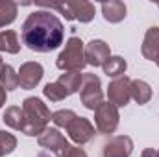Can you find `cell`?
<instances>
[{
    "label": "cell",
    "mask_w": 159,
    "mask_h": 157,
    "mask_svg": "<svg viewBox=\"0 0 159 157\" xmlns=\"http://www.w3.org/2000/svg\"><path fill=\"white\" fill-rule=\"evenodd\" d=\"M22 43L32 52H52L65 39L63 22L48 9H39L28 15L22 24Z\"/></svg>",
    "instance_id": "obj_1"
},
{
    "label": "cell",
    "mask_w": 159,
    "mask_h": 157,
    "mask_svg": "<svg viewBox=\"0 0 159 157\" xmlns=\"http://www.w3.org/2000/svg\"><path fill=\"white\" fill-rule=\"evenodd\" d=\"M22 113H24L22 133L28 135V137H39L41 133L48 128V122L52 120L50 109L43 104V100L35 98V96L24 100Z\"/></svg>",
    "instance_id": "obj_2"
},
{
    "label": "cell",
    "mask_w": 159,
    "mask_h": 157,
    "mask_svg": "<svg viewBox=\"0 0 159 157\" xmlns=\"http://www.w3.org/2000/svg\"><path fill=\"white\" fill-rule=\"evenodd\" d=\"M87 65L85 61V44L81 43L80 37H70L67 41L65 48L57 56L56 67L65 72H80Z\"/></svg>",
    "instance_id": "obj_3"
},
{
    "label": "cell",
    "mask_w": 159,
    "mask_h": 157,
    "mask_svg": "<svg viewBox=\"0 0 159 157\" xmlns=\"http://www.w3.org/2000/svg\"><path fill=\"white\" fill-rule=\"evenodd\" d=\"M80 98H81V104L91 111H96V107L104 102L102 83L96 74H83L81 87H80Z\"/></svg>",
    "instance_id": "obj_4"
},
{
    "label": "cell",
    "mask_w": 159,
    "mask_h": 157,
    "mask_svg": "<svg viewBox=\"0 0 159 157\" xmlns=\"http://www.w3.org/2000/svg\"><path fill=\"white\" fill-rule=\"evenodd\" d=\"M119 107L109 104V102H102L94 111V124H96V129L100 133H106V135L113 133L119 126Z\"/></svg>",
    "instance_id": "obj_5"
},
{
    "label": "cell",
    "mask_w": 159,
    "mask_h": 157,
    "mask_svg": "<svg viewBox=\"0 0 159 157\" xmlns=\"http://www.w3.org/2000/svg\"><path fill=\"white\" fill-rule=\"evenodd\" d=\"M37 142H39V146L50 150V152H54L57 157H65L67 152L70 150V146H72V144H69V141L56 128H46L39 137H37Z\"/></svg>",
    "instance_id": "obj_6"
},
{
    "label": "cell",
    "mask_w": 159,
    "mask_h": 157,
    "mask_svg": "<svg viewBox=\"0 0 159 157\" xmlns=\"http://www.w3.org/2000/svg\"><path fill=\"white\" fill-rule=\"evenodd\" d=\"M129 85H131V79L128 76H120L115 78L109 87H107V98H109V104L117 105V107H124L128 105L129 98H131V92H129Z\"/></svg>",
    "instance_id": "obj_7"
},
{
    "label": "cell",
    "mask_w": 159,
    "mask_h": 157,
    "mask_svg": "<svg viewBox=\"0 0 159 157\" xmlns=\"http://www.w3.org/2000/svg\"><path fill=\"white\" fill-rule=\"evenodd\" d=\"M67 133H69L72 142H76L78 146H81V144H87L94 137V126L89 122V118L76 117L70 122V126L67 128Z\"/></svg>",
    "instance_id": "obj_8"
},
{
    "label": "cell",
    "mask_w": 159,
    "mask_h": 157,
    "mask_svg": "<svg viewBox=\"0 0 159 157\" xmlns=\"http://www.w3.org/2000/svg\"><path fill=\"white\" fill-rule=\"evenodd\" d=\"M43 74H44L43 65L37 63V61H28V63L20 65V69H19V87L26 89V91L35 89L39 85V81L43 79Z\"/></svg>",
    "instance_id": "obj_9"
},
{
    "label": "cell",
    "mask_w": 159,
    "mask_h": 157,
    "mask_svg": "<svg viewBox=\"0 0 159 157\" xmlns=\"http://www.w3.org/2000/svg\"><path fill=\"white\" fill-rule=\"evenodd\" d=\"M109 57H111L109 44L102 39H93L85 46V61L91 67H102Z\"/></svg>",
    "instance_id": "obj_10"
},
{
    "label": "cell",
    "mask_w": 159,
    "mask_h": 157,
    "mask_svg": "<svg viewBox=\"0 0 159 157\" xmlns=\"http://www.w3.org/2000/svg\"><path fill=\"white\" fill-rule=\"evenodd\" d=\"M133 152V141L128 135L113 137L104 146V157H129Z\"/></svg>",
    "instance_id": "obj_11"
},
{
    "label": "cell",
    "mask_w": 159,
    "mask_h": 157,
    "mask_svg": "<svg viewBox=\"0 0 159 157\" xmlns=\"http://www.w3.org/2000/svg\"><path fill=\"white\" fill-rule=\"evenodd\" d=\"M141 52L146 59L150 61H157L159 59V28H148L146 30V35L143 39V46H141Z\"/></svg>",
    "instance_id": "obj_12"
},
{
    "label": "cell",
    "mask_w": 159,
    "mask_h": 157,
    "mask_svg": "<svg viewBox=\"0 0 159 157\" xmlns=\"http://www.w3.org/2000/svg\"><path fill=\"white\" fill-rule=\"evenodd\" d=\"M69 9L74 17V20L80 22H91L94 19V4L87 2V0H78V2H67Z\"/></svg>",
    "instance_id": "obj_13"
},
{
    "label": "cell",
    "mask_w": 159,
    "mask_h": 157,
    "mask_svg": "<svg viewBox=\"0 0 159 157\" xmlns=\"http://www.w3.org/2000/svg\"><path fill=\"white\" fill-rule=\"evenodd\" d=\"M102 13H104V19L111 24H117L120 20H124L126 17V4L120 2V0H109V2H104L102 4Z\"/></svg>",
    "instance_id": "obj_14"
},
{
    "label": "cell",
    "mask_w": 159,
    "mask_h": 157,
    "mask_svg": "<svg viewBox=\"0 0 159 157\" xmlns=\"http://www.w3.org/2000/svg\"><path fill=\"white\" fill-rule=\"evenodd\" d=\"M129 92H131V98H133L139 105L148 104L150 98H152V87H150L146 81H143V79H131Z\"/></svg>",
    "instance_id": "obj_15"
},
{
    "label": "cell",
    "mask_w": 159,
    "mask_h": 157,
    "mask_svg": "<svg viewBox=\"0 0 159 157\" xmlns=\"http://www.w3.org/2000/svg\"><path fill=\"white\" fill-rule=\"evenodd\" d=\"M102 69H104V74H107V76H111V78H120V76H124V72H126V69H128V63H126V59L120 57V56H111V57L102 65Z\"/></svg>",
    "instance_id": "obj_16"
},
{
    "label": "cell",
    "mask_w": 159,
    "mask_h": 157,
    "mask_svg": "<svg viewBox=\"0 0 159 157\" xmlns=\"http://www.w3.org/2000/svg\"><path fill=\"white\" fill-rule=\"evenodd\" d=\"M4 124L9 126L11 129H17V131H22V126H24V113H22V107H17V105H11L6 109L4 113Z\"/></svg>",
    "instance_id": "obj_17"
},
{
    "label": "cell",
    "mask_w": 159,
    "mask_h": 157,
    "mask_svg": "<svg viewBox=\"0 0 159 157\" xmlns=\"http://www.w3.org/2000/svg\"><path fill=\"white\" fill-rule=\"evenodd\" d=\"M19 50H20V43H19V35L15 30L0 32V52L17 54Z\"/></svg>",
    "instance_id": "obj_18"
},
{
    "label": "cell",
    "mask_w": 159,
    "mask_h": 157,
    "mask_svg": "<svg viewBox=\"0 0 159 157\" xmlns=\"http://www.w3.org/2000/svg\"><path fill=\"white\" fill-rule=\"evenodd\" d=\"M81 78H83V74H80V72H65V74L59 76L57 83H61L63 89H65V91L69 92V96H70V94H74V92L80 91V87H81Z\"/></svg>",
    "instance_id": "obj_19"
},
{
    "label": "cell",
    "mask_w": 159,
    "mask_h": 157,
    "mask_svg": "<svg viewBox=\"0 0 159 157\" xmlns=\"http://www.w3.org/2000/svg\"><path fill=\"white\" fill-rule=\"evenodd\" d=\"M0 85L6 91H15L19 89V72H15V69L11 65H4L0 70Z\"/></svg>",
    "instance_id": "obj_20"
},
{
    "label": "cell",
    "mask_w": 159,
    "mask_h": 157,
    "mask_svg": "<svg viewBox=\"0 0 159 157\" xmlns=\"http://www.w3.org/2000/svg\"><path fill=\"white\" fill-rule=\"evenodd\" d=\"M17 19V4L13 0H0V28L9 26Z\"/></svg>",
    "instance_id": "obj_21"
},
{
    "label": "cell",
    "mask_w": 159,
    "mask_h": 157,
    "mask_svg": "<svg viewBox=\"0 0 159 157\" xmlns=\"http://www.w3.org/2000/svg\"><path fill=\"white\" fill-rule=\"evenodd\" d=\"M43 94H44L50 102H61V100H65V98L69 96V92H67V91L63 89V85L57 83V81L46 83L44 89H43Z\"/></svg>",
    "instance_id": "obj_22"
},
{
    "label": "cell",
    "mask_w": 159,
    "mask_h": 157,
    "mask_svg": "<svg viewBox=\"0 0 159 157\" xmlns=\"http://www.w3.org/2000/svg\"><path fill=\"white\" fill-rule=\"evenodd\" d=\"M78 117L74 111H70V109H59V111H56L54 115H52V122L57 126V128H69L70 126V122L74 120V118Z\"/></svg>",
    "instance_id": "obj_23"
},
{
    "label": "cell",
    "mask_w": 159,
    "mask_h": 157,
    "mask_svg": "<svg viewBox=\"0 0 159 157\" xmlns=\"http://www.w3.org/2000/svg\"><path fill=\"white\" fill-rule=\"evenodd\" d=\"M15 148H17V139H15V135H11V133H7V131H0V157L9 155Z\"/></svg>",
    "instance_id": "obj_24"
},
{
    "label": "cell",
    "mask_w": 159,
    "mask_h": 157,
    "mask_svg": "<svg viewBox=\"0 0 159 157\" xmlns=\"http://www.w3.org/2000/svg\"><path fill=\"white\" fill-rule=\"evenodd\" d=\"M65 157H87V154H85L80 146H70V150L67 152Z\"/></svg>",
    "instance_id": "obj_25"
},
{
    "label": "cell",
    "mask_w": 159,
    "mask_h": 157,
    "mask_svg": "<svg viewBox=\"0 0 159 157\" xmlns=\"http://www.w3.org/2000/svg\"><path fill=\"white\" fill-rule=\"evenodd\" d=\"M141 157H159V150H154V148H146V150H143Z\"/></svg>",
    "instance_id": "obj_26"
},
{
    "label": "cell",
    "mask_w": 159,
    "mask_h": 157,
    "mask_svg": "<svg viewBox=\"0 0 159 157\" xmlns=\"http://www.w3.org/2000/svg\"><path fill=\"white\" fill-rule=\"evenodd\" d=\"M6 104V89L0 85V109H2V105Z\"/></svg>",
    "instance_id": "obj_27"
},
{
    "label": "cell",
    "mask_w": 159,
    "mask_h": 157,
    "mask_svg": "<svg viewBox=\"0 0 159 157\" xmlns=\"http://www.w3.org/2000/svg\"><path fill=\"white\" fill-rule=\"evenodd\" d=\"M37 157H50V155H48V154H39Z\"/></svg>",
    "instance_id": "obj_28"
},
{
    "label": "cell",
    "mask_w": 159,
    "mask_h": 157,
    "mask_svg": "<svg viewBox=\"0 0 159 157\" xmlns=\"http://www.w3.org/2000/svg\"><path fill=\"white\" fill-rule=\"evenodd\" d=\"M2 67H4V61H2V57H0V70H2Z\"/></svg>",
    "instance_id": "obj_29"
},
{
    "label": "cell",
    "mask_w": 159,
    "mask_h": 157,
    "mask_svg": "<svg viewBox=\"0 0 159 157\" xmlns=\"http://www.w3.org/2000/svg\"><path fill=\"white\" fill-rule=\"evenodd\" d=\"M156 65H157V67H159V59H157V61H156Z\"/></svg>",
    "instance_id": "obj_30"
},
{
    "label": "cell",
    "mask_w": 159,
    "mask_h": 157,
    "mask_svg": "<svg viewBox=\"0 0 159 157\" xmlns=\"http://www.w3.org/2000/svg\"><path fill=\"white\" fill-rule=\"evenodd\" d=\"M157 7H159V4H157Z\"/></svg>",
    "instance_id": "obj_31"
}]
</instances>
